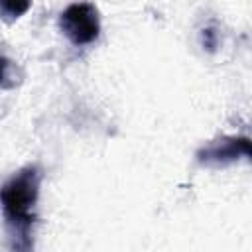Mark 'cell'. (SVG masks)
Instances as JSON below:
<instances>
[{
    "instance_id": "1",
    "label": "cell",
    "mask_w": 252,
    "mask_h": 252,
    "mask_svg": "<svg viewBox=\"0 0 252 252\" xmlns=\"http://www.w3.org/2000/svg\"><path fill=\"white\" fill-rule=\"evenodd\" d=\"M41 171L37 165L22 167L0 187V207L6 228L12 238V248H32V226L35 222V203L39 197Z\"/></svg>"
},
{
    "instance_id": "2",
    "label": "cell",
    "mask_w": 252,
    "mask_h": 252,
    "mask_svg": "<svg viewBox=\"0 0 252 252\" xmlns=\"http://www.w3.org/2000/svg\"><path fill=\"white\" fill-rule=\"evenodd\" d=\"M59 26L73 45H89L100 33L98 10L91 2H73L61 12Z\"/></svg>"
},
{
    "instance_id": "3",
    "label": "cell",
    "mask_w": 252,
    "mask_h": 252,
    "mask_svg": "<svg viewBox=\"0 0 252 252\" xmlns=\"http://www.w3.org/2000/svg\"><path fill=\"white\" fill-rule=\"evenodd\" d=\"M240 158H250L246 136H222L197 152V161L203 165H228Z\"/></svg>"
},
{
    "instance_id": "4",
    "label": "cell",
    "mask_w": 252,
    "mask_h": 252,
    "mask_svg": "<svg viewBox=\"0 0 252 252\" xmlns=\"http://www.w3.org/2000/svg\"><path fill=\"white\" fill-rule=\"evenodd\" d=\"M20 83L16 77V63L10 61L8 57L0 55V87L2 89H14Z\"/></svg>"
},
{
    "instance_id": "5",
    "label": "cell",
    "mask_w": 252,
    "mask_h": 252,
    "mask_svg": "<svg viewBox=\"0 0 252 252\" xmlns=\"http://www.w3.org/2000/svg\"><path fill=\"white\" fill-rule=\"evenodd\" d=\"M32 8V0H0V12L10 20L24 16Z\"/></svg>"
},
{
    "instance_id": "6",
    "label": "cell",
    "mask_w": 252,
    "mask_h": 252,
    "mask_svg": "<svg viewBox=\"0 0 252 252\" xmlns=\"http://www.w3.org/2000/svg\"><path fill=\"white\" fill-rule=\"evenodd\" d=\"M201 45H203V49H207V51H217V47H219V32L215 30V28H203L201 30Z\"/></svg>"
}]
</instances>
